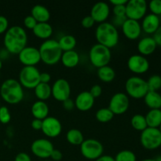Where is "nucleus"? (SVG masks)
I'll list each match as a JSON object with an SVG mask.
<instances>
[{
  "instance_id": "nucleus-1",
  "label": "nucleus",
  "mask_w": 161,
  "mask_h": 161,
  "mask_svg": "<svg viewBox=\"0 0 161 161\" xmlns=\"http://www.w3.org/2000/svg\"><path fill=\"white\" fill-rule=\"evenodd\" d=\"M28 35L23 27L13 25L5 32L3 44L5 49L12 54H18L27 46Z\"/></svg>"
},
{
  "instance_id": "nucleus-2",
  "label": "nucleus",
  "mask_w": 161,
  "mask_h": 161,
  "mask_svg": "<svg viewBox=\"0 0 161 161\" xmlns=\"http://www.w3.org/2000/svg\"><path fill=\"white\" fill-rule=\"evenodd\" d=\"M0 95L6 103L16 105L23 100L24 87L18 80L13 78L7 79L0 86Z\"/></svg>"
},
{
  "instance_id": "nucleus-3",
  "label": "nucleus",
  "mask_w": 161,
  "mask_h": 161,
  "mask_svg": "<svg viewBox=\"0 0 161 161\" xmlns=\"http://www.w3.org/2000/svg\"><path fill=\"white\" fill-rule=\"evenodd\" d=\"M95 38L97 43L111 49L116 47L119 40L117 28L111 22L105 21L99 24L95 29Z\"/></svg>"
},
{
  "instance_id": "nucleus-4",
  "label": "nucleus",
  "mask_w": 161,
  "mask_h": 161,
  "mask_svg": "<svg viewBox=\"0 0 161 161\" xmlns=\"http://www.w3.org/2000/svg\"><path fill=\"white\" fill-rule=\"evenodd\" d=\"M41 61L47 65H53L61 61L62 50L58 41L53 39L44 40L39 48Z\"/></svg>"
},
{
  "instance_id": "nucleus-5",
  "label": "nucleus",
  "mask_w": 161,
  "mask_h": 161,
  "mask_svg": "<svg viewBox=\"0 0 161 161\" xmlns=\"http://www.w3.org/2000/svg\"><path fill=\"white\" fill-rule=\"evenodd\" d=\"M112 59V51L109 48L96 43L89 50V60L94 67L99 68L108 65Z\"/></svg>"
},
{
  "instance_id": "nucleus-6",
  "label": "nucleus",
  "mask_w": 161,
  "mask_h": 161,
  "mask_svg": "<svg viewBox=\"0 0 161 161\" xmlns=\"http://www.w3.org/2000/svg\"><path fill=\"white\" fill-rule=\"evenodd\" d=\"M126 94L135 99L143 98L149 91L147 82L138 75L129 77L125 83Z\"/></svg>"
},
{
  "instance_id": "nucleus-7",
  "label": "nucleus",
  "mask_w": 161,
  "mask_h": 161,
  "mask_svg": "<svg viewBox=\"0 0 161 161\" xmlns=\"http://www.w3.org/2000/svg\"><path fill=\"white\" fill-rule=\"evenodd\" d=\"M40 74L36 66H24L19 73V80L23 87L35 89L40 83Z\"/></svg>"
},
{
  "instance_id": "nucleus-8",
  "label": "nucleus",
  "mask_w": 161,
  "mask_h": 161,
  "mask_svg": "<svg viewBox=\"0 0 161 161\" xmlns=\"http://www.w3.org/2000/svg\"><path fill=\"white\" fill-rule=\"evenodd\" d=\"M140 142L143 148L148 150H154L161 146V133L159 128L149 127L145 129L140 135Z\"/></svg>"
},
{
  "instance_id": "nucleus-9",
  "label": "nucleus",
  "mask_w": 161,
  "mask_h": 161,
  "mask_svg": "<svg viewBox=\"0 0 161 161\" xmlns=\"http://www.w3.org/2000/svg\"><path fill=\"white\" fill-rule=\"evenodd\" d=\"M104 147L102 142L94 138L84 139L80 145V152L83 157L90 160H95L103 155Z\"/></svg>"
},
{
  "instance_id": "nucleus-10",
  "label": "nucleus",
  "mask_w": 161,
  "mask_h": 161,
  "mask_svg": "<svg viewBox=\"0 0 161 161\" xmlns=\"http://www.w3.org/2000/svg\"><path fill=\"white\" fill-rule=\"evenodd\" d=\"M125 6L126 17L128 19L139 21L147 13L148 3L146 0H129Z\"/></svg>"
},
{
  "instance_id": "nucleus-11",
  "label": "nucleus",
  "mask_w": 161,
  "mask_h": 161,
  "mask_svg": "<svg viewBox=\"0 0 161 161\" xmlns=\"http://www.w3.org/2000/svg\"><path fill=\"white\" fill-rule=\"evenodd\" d=\"M130 106V99L124 92H117L113 94L109 100L108 108L114 115H122L127 111Z\"/></svg>"
},
{
  "instance_id": "nucleus-12",
  "label": "nucleus",
  "mask_w": 161,
  "mask_h": 161,
  "mask_svg": "<svg viewBox=\"0 0 161 161\" xmlns=\"http://www.w3.org/2000/svg\"><path fill=\"white\" fill-rule=\"evenodd\" d=\"M71 86L64 78H59L51 86V96L58 102H64L70 97Z\"/></svg>"
},
{
  "instance_id": "nucleus-13",
  "label": "nucleus",
  "mask_w": 161,
  "mask_h": 161,
  "mask_svg": "<svg viewBox=\"0 0 161 161\" xmlns=\"http://www.w3.org/2000/svg\"><path fill=\"white\" fill-rule=\"evenodd\" d=\"M54 149L51 142L47 138H38L31 145V150L36 157L40 159H47Z\"/></svg>"
},
{
  "instance_id": "nucleus-14",
  "label": "nucleus",
  "mask_w": 161,
  "mask_h": 161,
  "mask_svg": "<svg viewBox=\"0 0 161 161\" xmlns=\"http://www.w3.org/2000/svg\"><path fill=\"white\" fill-rule=\"evenodd\" d=\"M17 55L19 61L24 66H36L41 61L39 48L32 46H26Z\"/></svg>"
},
{
  "instance_id": "nucleus-15",
  "label": "nucleus",
  "mask_w": 161,
  "mask_h": 161,
  "mask_svg": "<svg viewBox=\"0 0 161 161\" xmlns=\"http://www.w3.org/2000/svg\"><path fill=\"white\" fill-rule=\"evenodd\" d=\"M127 68L130 72L135 74H143L149 69V61L145 56L141 54H133L128 58Z\"/></svg>"
},
{
  "instance_id": "nucleus-16",
  "label": "nucleus",
  "mask_w": 161,
  "mask_h": 161,
  "mask_svg": "<svg viewBox=\"0 0 161 161\" xmlns=\"http://www.w3.org/2000/svg\"><path fill=\"white\" fill-rule=\"evenodd\" d=\"M41 130L48 138H56L62 130L61 123L58 118L53 116H47L42 120Z\"/></svg>"
},
{
  "instance_id": "nucleus-17",
  "label": "nucleus",
  "mask_w": 161,
  "mask_h": 161,
  "mask_svg": "<svg viewBox=\"0 0 161 161\" xmlns=\"http://www.w3.org/2000/svg\"><path fill=\"white\" fill-rule=\"evenodd\" d=\"M123 34L127 39L130 40H135L138 39L142 34L141 23L138 20H132V19H126L125 21L121 26Z\"/></svg>"
},
{
  "instance_id": "nucleus-18",
  "label": "nucleus",
  "mask_w": 161,
  "mask_h": 161,
  "mask_svg": "<svg viewBox=\"0 0 161 161\" xmlns=\"http://www.w3.org/2000/svg\"><path fill=\"white\" fill-rule=\"evenodd\" d=\"M110 14V6L107 3L104 1L97 2L93 5L91 9V16L94 21L101 24L106 21Z\"/></svg>"
},
{
  "instance_id": "nucleus-19",
  "label": "nucleus",
  "mask_w": 161,
  "mask_h": 161,
  "mask_svg": "<svg viewBox=\"0 0 161 161\" xmlns=\"http://www.w3.org/2000/svg\"><path fill=\"white\" fill-rule=\"evenodd\" d=\"M94 99L89 91H82L77 94L74 100L75 107L80 111H88L94 106Z\"/></svg>"
},
{
  "instance_id": "nucleus-20",
  "label": "nucleus",
  "mask_w": 161,
  "mask_h": 161,
  "mask_svg": "<svg viewBox=\"0 0 161 161\" xmlns=\"http://www.w3.org/2000/svg\"><path fill=\"white\" fill-rule=\"evenodd\" d=\"M142 20V29L146 34L153 35L161 25L160 17L151 13L146 14Z\"/></svg>"
},
{
  "instance_id": "nucleus-21",
  "label": "nucleus",
  "mask_w": 161,
  "mask_h": 161,
  "mask_svg": "<svg viewBox=\"0 0 161 161\" xmlns=\"http://www.w3.org/2000/svg\"><path fill=\"white\" fill-rule=\"evenodd\" d=\"M157 45L153 36H146L138 41L137 48L140 54L142 56H148L155 52Z\"/></svg>"
},
{
  "instance_id": "nucleus-22",
  "label": "nucleus",
  "mask_w": 161,
  "mask_h": 161,
  "mask_svg": "<svg viewBox=\"0 0 161 161\" xmlns=\"http://www.w3.org/2000/svg\"><path fill=\"white\" fill-rule=\"evenodd\" d=\"M31 112L35 119L43 120L45 118L49 116L48 115L49 112H50V108H49L47 102H45L44 101L38 100L35 102L31 105Z\"/></svg>"
},
{
  "instance_id": "nucleus-23",
  "label": "nucleus",
  "mask_w": 161,
  "mask_h": 161,
  "mask_svg": "<svg viewBox=\"0 0 161 161\" xmlns=\"http://www.w3.org/2000/svg\"><path fill=\"white\" fill-rule=\"evenodd\" d=\"M53 27L48 22L37 23L32 29V32L35 36L40 39L47 40L50 38L53 34Z\"/></svg>"
},
{
  "instance_id": "nucleus-24",
  "label": "nucleus",
  "mask_w": 161,
  "mask_h": 161,
  "mask_svg": "<svg viewBox=\"0 0 161 161\" xmlns=\"http://www.w3.org/2000/svg\"><path fill=\"white\" fill-rule=\"evenodd\" d=\"M31 15L36 19L37 23L48 22L50 18V12L48 8L41 4H36L31 8Z\"/></svg>"
},
{
  "instance_id": "nucleus-25",
  "label": "nucleus",
  "mask_w": 161,
  "mask_h": 161,
  "mask_svg": "<svg viewBox=\"0 0 161 161\" xmlns=\"http://www.w3.org/2000/svg\"><path fill=\"white\" fill-rule=\"evenodd\" d=\"M61 63L66 68H74L80 63V54L75 50L64 51L61 58Z\"/></svg>"
},
{
  "instance_id": "nucleus-26",
  "label": "nucleus",
  "mask_w": 161,
  "mask_h": 161,
  "mask_svg": "<svg viewBox=\"0 0 161 161\" xmlns=\"http://www.w3.org/2000/svg\"><path fill=\"white\" fill-rule=\"evenodd\" d=\"M143 98L146 105L150 109L161 108V94L158 91H149Z\"/></svg>"
},
{
  "instance_id": "nucleus-27",
  "label": "nucleus",
  "mask_w": 161,
  "mask_h": 161,
  "mask_svg": "<svg viewBox=\"0 0 161 161\" xmlns=\"http://www.w3.org/2000/svg\"><path fill=\"white\" fill-rule=\"evenodd\" d=\"M145 117H146L148 127L159 128L161 124V108L149 109Z\"/></svg>"
},
{
  "instance_id": "nucleus-28",
  "label": "nucleus",
  "mask_w": 161,
  "mask_h": 161,
  "mask_svg": "<svg viewBox=\"0 0 161 161\" xmlns=\"http://www.w3.org/2000/svg\"><path fill=\"white\" fill-rule=\"evenodd\" d=\"M97 75L99 80L105 83H110L116 77V72L114 69L109 65H105L97 69Z\"/></svg>"
},
{
  "instance_id": "nucleus-29",
  "label": "nucleus",
  "mask_w": 161,
  "mask_h": 161,
  "mask_svg": "<svg viewBox=\"0 0 161 161\" xmlns=\"http://www.w3.org/2000/svg\"><path fill=\"white\" fill-rule=\"evenodd\" d=\"M35 94L39 101L47 100L51 97V86L49 83H39L34 89Z\"/></svg>"
},
{
  "instance_id": "nucleus-30",
  "label": "nucleus",
  "mask_w": 161,
  "mask_h": 161,
  "mask_svg": "<svg viewBox=\"0 0 161 161\" xmlns=\"http://www.w3.org/2000/svg\"><path fill=\"white\" fill-rule=\"evenodd\" d=\"M66 139L68 142L73 146H80L84 141V137L81 130L79 129L72 128L68 130L66 133Z\"/></svg>"
},
{
  "instance_id": "nucleus-31",
  "label": "nucleus",
  "mask_w": 161,
  "mask_h": 161,
  "mask_svg": "<svg viewBox=\"0 0 161 161\" xmlns=\"http://www.w3.org/2000/svg\"><path fill=\"white\" fill-rule=\"evenodd\" d=\"M58 41L63 52L74 50L77 44L76 39H75V36H72V35L62 36Z\"/></svg>"
},
{
  "instance_id": "nucleus-32",
  "label": "nucleus",
  "mask_w": 161,
  "mask_h": 161,
  "mask_svg": "<svg viewBox=\"0 0 161 161\" xmlns=\"http://www.w3.org/2000/svg\"><path fill=\"white\" fill-rule=\"evenodd\" d=\"M130 124L134 129L141 132L148 127L146 117L142 114L134 115L130 119Z\"/></svg>"
},
{
  "instance_id": "nucleus-33",
  "label": "nucleus",
  "mask_w": 161,
  "mask_h": 161,
  "mask_svg": "<svg viewBox=\"0 0 161 161\" xmlns=\"http://www.w3.org/2000/svg\"><path fill=\"white\" fill-rule=\"evenodd\" d=\"M114 114L108 108H99L95 113V117L98 122L108 123L113 119Z\"/></svg>"
},
{
  "instance_id": "nucleus-34",
  "label": "nucleus",
  "mask_w": 161,
  "mask_h": 161,
  "mask_svg": "<svg viewBox=\"0 0 161 161\" xmlns=\"http://www.w3.org/2000/svg\"><path fill=\"white\" fill-rule=\"evenodd\" d=\"M114 159L115 161H137V157L135 153L129 149L119 151Z\"/></svg>"
},
{
  "instance_id": "nucleus-35",
  "label": "nucleus",
  "mask_w": 161,
  "mask_h": 161,
  "mask_svg": "<svg viewBox=\"0 0 161 161\" xmlns=\"http://www.w3.org/2000/svg\"><path fill=\"white\" fill-rule=\"evenodd\" d=\"M148 88L150 91H158L161 88V76L160 75H153L148 79Z\"/></svg>"
},
{
  "instance_id": "nucleus-36",
  "label": "nucleus",
  "mask_w": 161,
  "mask_h": 161,
  "mask_svg": "<svg viewBox=\"0 0 161 161\" xmlns=\"http://www.w3.org/2000/svg\"><path fill=\"white\" fill-rule=\"evenodd\" d=\"M151 14L160 17L161 15V0H152L148 4Z\"/></svg>"
},
{
  "instance_id": "nucleus-37",
  "label": "nucleus",
  "mask_w": 161,
  "mask_h": 161,
  "mask_svg": "<svg viewBox=\"0 0 161 161\" xmlns=\"http://www.w3.org/2000/svg\"><path fill=\"white\" fill-rule=\"evenodd\" d=\"M11 119V114L9 108L6 106H0V123L6 124Z\"/></svg>"
},
{
  "instance_id": "nucleus-38",
  "label": "nucleus",
  "mask_w": 161,
  "mask_h": 161,
  "mask_svg": "<svg viewBox=\"0 0 161 161\" xmlns=\"http://www.w3.org/2000/svg\"><path fill=\"white\" fill-rule=\"evenodd\" d=\"M125 5L113 6V14H114L115 17H126V6H125Z\"/></svg>"
},
{
  "instance_id": "nucleus-39",
  "label": "nucleus",
  "mask_w": 161,
  "mask_h": 161,
  "mask_svg": "<svg viewBox=\"0 0 161 161\" xmlns=\"http://www.w3.org/2000/svg\"><path fill=\"white\" fill-rule=\"evenodd\" d=\"M36 24H37V21H36V19H35L31 14L26 16V17H25V19H24V25H25V26L27 28H28V29L32 30L33 28H35V26L36 25Z\"/></svg>"
},
{
  "instance_id": "nucleus-40",
  "label": "nucleus",
  "mask_w": 161,
  "mask_h": 161,
  "mask_svg": "<svg viewBox=\"0 0 161 161\" xmlns=\"http://www.w3.org/2000/svg\"><path fill=\"white\" fill-rule=\"evenodd\" d=\"M9 28V20L5 16L0 15V35L6 32Z\"/></svg>"
},
{
  "instance_id": "nucleus-41",
  "label": "nucleus",
  "mask_w": 161,
  "mask_h": 161,
  "mask_svg": "<svg viewBox=\"0 0 161 161\" xmlns=\"http://www.w3.org/2000/svg\"><path fill=\"white\" fill-rule=\"evenodd\" d=\"M82 26L85 28H90L91 27L94 26V25L95 24V21H94V19L91 17V15L85 16L83 19H82Z\"/></svg>"
},
{
  "instance_id": "nucleus-42",
  "label": "nucleus",
  "mask_w": 161,
  "mask_h": 161,
  "mask_svg": "<svg viewBox=\"0 0 161 161\" xmlns=\"http://www.w3.org/2000/svg\"><path fill=\"white\" fill-rule=\"evenodd\" d=\"M89 92L91 93V94L94 97V98H96V97H98L102 95V88L99 84L93 85L91 87V89H90Z\"/></svg>"
},
{
  "instance_id": "nucleus-43",
  "label": "nucleus",
  "mask_w": 161,
  "mask_h": 161,
  "mask_svg": "<svg viewBox=\"0 0 161 161\" xmlns=\"http://www.w3.org/2000/svg\"><path fill=\"white\" fill-rule=\"evenodd\" d=\"M14 161H31V159L28 153L21 152L16 155Z\"/></svg>"
},
{
  "instance_id": "nucleus-44",
  "label": "nucleus",
  "mask_w": 161,
  "mask_h": 161,
  "mask_svg": "<svg viewBox=\"0 0 161 161\" xmlns=\"http://www.w3.org/2000/svg\"><path fill=\"white\" fill-rule=\"evenodd\" d=\"M63 107H64V109L70 111V110L73 109L74 107H75V102L72 98L69 97V98L66 99L65 101L63 102Z\"/></svg>"
},
{
  "instance_id": "nucleus-45",
  "label": "nucleus",
  "mask_w": 161,
  "mask_h": 161,
  "mask_svg": "<svg viewBox=\"0 0 161 161\" xmlns=\"http://www.w3.org/2000/svg\"><path fill=\"white\" fill-rule=\"evenodd\" d=\"M126 19H127V17H115L114 16L112 24H113L116 28H117V27H120L121 28V26H122L124 22L126 20Z\"/></svg>"
},
{
  "instance_id": "nucleus-46",
  "label": "nucleus",
  "mask_w": 161,
  "mask_h": 161,
  "mask_svg": "<svg viewBox=\"0 0 161 161\" xmlns=\"http://www.w3.org/2000/svg\"><path fill=\"white\" fill-rule=\"evenodd\" d=\"M50 157L54 161H60L63 157L62 153H61L60 150H58V149H54L53 150V152H52L51 155H50Z\"/></svg>"
},
{
  "instance_id": "nucleus-47",
  "label": "nucleus",
  "mask_w": 161,
  "mask_h": 161,
  "mask_svg": "<svg viewBox=\"0 0 161 161\" xmlns=\"http://www.w3.org/2000/svg\"><path fill=\"white\" fill-rule=\"evenodd\" d=\"M153 38L154 40H155L157 47L159 46V47H161V25L160 26V28L157 29V31L154 33Z\"/></svg>"
},
{
  "instance_id": "nucleus-48",
  "label": "nucleus",
  "mask_w": 161,
  "mask_h": 161,
  "mask_svg": "<svg viewBox=\"0 0 161 161\" xmlns=\"http://www.w3.org/2000/svg\"><path fill=\"white\" fill-rule=\"evenodd\" d=\"M31 127H32L34 130H39L42 129V120L39 119H34L31 121Z\"/></svg>"
},
{
  "instance_id": "nucleus-49",
  "label": "nucleus",
  "mask_w": 161,
  "mask_h": 161,
  "mask_svg": "<svg viewBox=\"0 0 161 161\" xmlns=\"http://www.w3.org/2000/svg\"><path fill=\"white\" fill-rule=\"evenodd\" d=\"M51 80V75L48 72H41L40 74V83H49Z\"/></svg>"
},
{
  "instance_id": "nucleus-50",
  "label": "nucleus",
  "mask_w": 161,
  "mask_h": 161,
  "mask_svg": "<svg viewBox=\"0 0 161 161\" xmlns=\"http://www.w3.org/2000/svg\"><path fill=\"white\" fill-rule=\"evenodd\" d=\"M94 161H115V159L109 155H102Z\"/></svg>"
},
{
  "instance_id": "nucleus-51",
  "label": "nucleus",
  "mask_w": 161,
  "mask_h": 161,
  "mask_svg": "<svg viewBox=\"0 0 161 161\" xmlns=\"http://www.w3.org/2000/svg\"><path fill=\"white\" fill-rule=\"evenodd\" d=\"M127 0H110V3L113 6H119V5H125Z\"/></svg>"
},
{
  "instance_id": "nucleus-52",
  "label": "nucleus",
  "mask_w": 161,
  "mask_h": 161,
  "mask_svg": "<svg viewBox=\"0 0 161 161\" xmlns=\"http://www.w3.org/2000/svg\"><path fill=\"white\" fill-rule=\"evenodd\" d=\"M154 160H155V161H161V155L157 157V158H155Z\"/></svg>"
},
{
  "instance_id": "nucleus-53",
  "label": "nucleus",
  "mask_w": 161,
  "mask_h": 161,
  "mask_svg": "<svg viewBox=\"0 0 161 161\" xmlns=\"http://www.w3.org/2000/svg\"><path fill=\"white\" fill-rule=\"evenodd\" d=\"M141 161H155V160H154V159L148 158V159H144V160H141Z\"/></svg>"
},
{
  "instance_id": "nucleus-54",
  "label": "nucleus",
  "mask_w": 161,
  "mask_h": 161,
  "mask_svg": "<svg viewBox=\"0 0 161 161\" xmlns=\"http://www.w3.org/2000/svg\"><path fill=\"white\" fill-rule=\"evenodd\" d=\"M2 68H3V61H2V60L0 59V70L2 69Z\"/></svg>"
},
{
  "instance_id": "nucleus-55",
  "label": "nucleus",
  "mask_w": 161,
  "mask_h": 161,
  "mask_svg": "<svg viewBox=\"0 0 161 161\" xmlns=\"http://www.w3.org/2000/svg\"><path fill=\"white\" fill-rule=\"evenodd\" d=\"M159 130H160V133H161V124H160V127H159Z\"/></svg>"
},
{
  "instance_id": "nucleus-56",
  "label": "nucleus",
  "mask_w": 161,
  "mask_h": 161,
  "mask_svg": "<svg viewBox=\"0 0 161 161\" xmlns=\"http://www.w3.org/2000/svg\"><path fill=\"white\" fill-rule=\"evenodd\" d=\"M0 106H1V105H0Z\"/></svg>"
}]
</instances>
